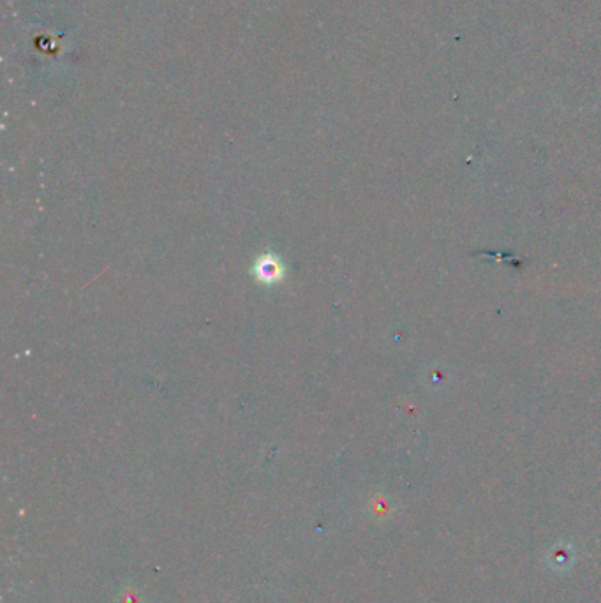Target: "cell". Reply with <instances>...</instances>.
I'll return each mask as SVG.
<instances>
[{
	"mask_svg": "<svg viewBox=\"0 0 601 603\" xmlns=\"http://www.w3.org/2000/svg\"><path fill=\"white\" fill-rule=\"evenodd\" d=\"M257 272H259V277L264 279V281H274V279H279L281 277V268L279 265L276 263L274 260H264L261 261L259 265H257Z\"/></svg>",
	"mask_w": 601,
	"mask_h": 603,
	"instance_id": "cell-2",
	"label": "cell"
},
{
	"mask_svg": "<svg viewBox=\"0 0 601 603\" xmlns=\"http://www.w3.org/2000/svg\"><path fill=\"white\" fill-rule=\"evenodd\" d=\"M575 563V549L572 543L559 542L548 550L547 564L554 571H568Z\"/></svg>",
	"mask_w": 601,
	"mask_h": 603,
	"instance_id": "cell-1",
	"label": "cell"
}]
</instances>
